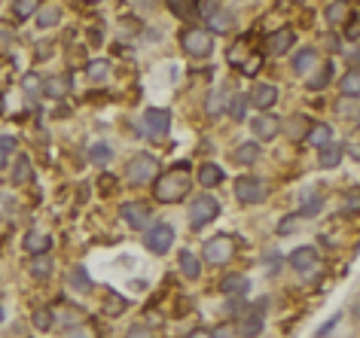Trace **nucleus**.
I'll use <instances>...</instances> for the list:
<instances>
[{"mask_svg":"<svg viewBox=\"0 0 360 338\" xmlns=\"http://www.w3.org/2000/svg\"><path fill=\"white\" fill-rule=\"evenodd\" d=\"M126 338H153V329L147 323H135V326H128Z\"/></svg>","mask_w":360,"mask_h":338,"instance_id":"nucleus-44","label":"nucleus"},{"mask_svg":"<svg viewBox=\"0 0 360 338\" xmlns=\"http://www.w3.org/2000/svg\"><path fill=\"white\" fill-rule=\"evenodd\" d=\"M357 211H360V189L351 192V195H348V202L342 204V213H357Z\"/></svg>","mask_w":360,"mask_h":338,"instance_id":"nucleus-45","label":"nucleus"},{"mask_svg":"<svg viewBox=\"0 0 360 338\" xmlns=\"http://www.w3.org/2000/svg\"><path fill=\"white\" fill-rule=\"evenodd\" d=\"M128 308V302L122 299L119 293H113V290H107V296H104V314H110V317H119L122 311Z\"/></svg>","mask_w":360,"mask_h":338,"instance_id":"nucleus-26","label":"nucleus"},{"mask_svg":"<svg viewBox=\"0 0 360 338\" xmlns=\"http://www.w3.org/2000/svg\"><path fill=\"white\" fill-rule=\"evenodd\" d=\"M171 241H174V229L165 226V222H159V226L147 229V238H144V244H147L150 253H156V256H162V253L171 250Z\"/></svg>","mask_w":360,"mask_h":338,"instance_id":"nucleus-9","label":"nucleus"},{"mask_svg":"<svg viewBox=\"0 0 360 338\" xmlns=\"http://www.w3.org/2000/svg\"><path fill=\"white\" fill-rule=\"evenodd\" d=\"M339 113H342V116H354V113H360V101H357V98H342V101H339Z\"/></svg>","mask_w":360,"mask_h":338,"instance_id":"nucleus-42","label":"nucleus"},{"mask_svg":"<svg viewBox=\"0 0 360 338\" xmlns=\"http://www.w3.org/2000/svg\"><path fill=\"white\" fill-rule=\"evenodd\" d=\"M318 64V49H300L293 55V71L296 73H309Z\"/></svg>","mask_w":360,"mask_h":338,"instance_id":"nucleus-25","label":"nucleus"},{"mask_svg":"<svg viewBox=\"0 0 360 338\" xmlns=\"http://www.w3.org/2000/svg\"><path fill=\"white\" fill-rule=\"evenodd\" d=\"M330 80H333V64H330V61H327V64L320 67V73H315V76H311V80H309V89H311V91L327 89V86H330Z\"/></svg>","mask_w":360,"mask_h":338,"instance_id":"nucleus-34","label":"nucleus"},{"mask_svg":"<svg viewBox=\"0 0 360 338\" xmlns=\"http://www.w3.org/2000/svg\"><path fill=\"white\" fill-rule=\"evenodd\" d=\"M141 125H144V132H147L150 137H165L168 128H171V113L162 110V107H150V110L144 113Z\"/></svg>","mask_w":360,"mask_h":338,"instance_id":"nucleus-8","label":"nucleus"},{"mask_svg":"<svg viewBox=\"0 0 360 338\" xmlns=\"http://www.w3.org/2000/svg\"><path fill=\"white\" fill-rule=\"evenodd\" d=\"M86 76L92 82H107V76H110V64H107V61H89Z\"/></svg>","mask_w":360,"mask_h":338,"instance_id":"nucleus-31","label":"nucleus"},{"mask_svg":"<svg viewBox=\"0 0 360 338\" xmlns=\"http://www.w3.org/2000/svg\"><path fill=\"white\" fill-rule=\"evenodd\" d=\"M198 183H202L205 189L220 186V183H223V168H220V165H214V162L202 165V168H198Z\"/></svg>","mask_w":360,"mask_h":338,"instance_id":"nucleus-21","label":"nucleus"},{"mask_svg":"<svg viewBox=\"0 0 360 338\" xmlns=\"http://www.w3.org/2000/svg\"><path fill=\"white\" fill-rule=\"evenodd\" d=\"M342 98H360V71H348L342 76Z\"/></svg>","mask_w":360,"mask_h":338,"instance_id":"nucleus-29","label":"nucleus"},{"mask_svg":"<svg viewBox=\"0 0 360 338\" xmlns=\"http://www.w3.org/2000/svg\"><path fill=\"white\" fill-rule=\"evenodd\" d=\"M339 320H342V314H336V317L330 320V323H324V326H320V329H318V338H324V335H327V332H330V329H333L336 323H339Z\"/></svg>","mask_w":360,"mask_h":338,"instance_id":"nucleus-50","label":"nucleus"},{"mask_svg":"<svg viewBox=\"0 0 360 338\" xmlns=\"http://www.w3.org/2000/svg\"><path fill=\"white\" fill-rule=\"evenodd\" d=\"M15 150V137H0V168H6V159H10V152Z\"/></svg>","mask_w":360,"mask_h":338,"instance_id":"nucleus-40","label":"nucleus"},{"mask_svg":"<svg viewBox=\"0 0 360 338\" xmlns=\"http://www.w3.org/2000/svg\"><path fill=\"white\" fill-rule=\"evenodd\" d=\"M311 132V119L309 116H293L287 122V137L293 143H305V137Z\"/></svg>","mask_w":360,"mask_h":338,"instance_id":"nucleus-20","label":"nucleus"},{"mask_svg":"<svg viewBox=\"0 0 360 338\" xmlns=\"http://www.w3.org/2000/svg\"><path fill=\"white\" fill-rule=\"evenodd\" d=\"M324 207V198L318 195V192H311L309 198H305V204H302V211H300V217H315V213Z\"/></svg>","mask_w":360,"mask_h":338,"instance_id":"nucleus-37","label":"nucleus"},{"mask_svg":"<svg viewBox=\"0 0 360 338\" xmlns=\"http://www.w3.org/2000/svg\"><path fill=\"white\" fill-rule=\"evenodd\" d=\"M205 110H208L211 119H217L220 113H226V95H220V91H211L208 101H205Z\"/></svg>","mask_w":360,"mask_h":338,"instance_id":"nucleus-33","label":"nucleus"},{"mask_svg":"<svg viewBox=\"0 0 360 338\" xmlns=\"http://www.w3.org/2000/svg\"><path fill=\"white\" fill-rule=\"evenodd\" d=\"M235 198L241 204H259L269 198V183L263 177H239L235 180Z\"/></svg>","mask_w":360,"mask_h":338,"instance_id":"nucleus-3","label":"nucleus"},{"mask_svg":"<svg viewBox=\"0 0 360 338\" xmlns=\"http://www.w3.org/2000/svg\"><path fill=\"white\" fill-rule=\"evenodd\" d=\"M198 12L208 15V34H229L235 28V19L220 3H198Z\"/></svg>","mask_w":360,"mask_h":338,"instance_id":"nucleus-7","label":"nucleus"},{"mask_svg":"<svg viewBox=\"0 0 360 338\" xmlns=\"http://www.w3.org/2000/svg\"><path fill=\"white\" fill-rule=\"evenodd\" d=\"M248 95H232V104H229L226 107V110H229V116H232V119H244V113H248Z\"/></svg>","mask_w":360,"mask_h":338,"instance_id":"nucleus-35","label":"nucleus"},{"mask_svg":"<svg viewBox=\"0 0 360 338\" xmlns=\"http://www.w3.org/2000/svg\"><path fill=\"white\" fill-rule=\"evenodd\" d=\"M37 86H40V80H37L34 73H28V76H25V89L31 91V95H34V91H37Z\"/></svg>","mask_w":360,"mask_h":338,"instance_id":"nucleus-51","label":"nucleus"},{"mask_svg":"<svg viewBox=\"0 0 360 338\" xmlns=\"http://www.w3.org/2000/svg\"><path fill=\"white\" fill-rule=\"evenodd\" d=\"M10 213V195H0V220Z\"/></svg>","mask_w":360,"mask_h":338,"instance_id":"nucleus-52","label":"nucleus"},{"mask_svg":"<svg viewBox=\"0 0 360 338\" xmlns=\"http://www.w3.org/2000/svg\"><path fill=\"white\" fill-rule=\"evenodd\" d=\"M180 272H183V278L196 281V278H198V274H202V259H198V256H196V253L183 250V253H180Z\"/></svg>","mask_w":360,"mask_h":338,"instance_id":"nucleus-23","label":"nucleus"},{"mask_svg":"<svg viewBox=\"0 0 360 338\" xmlns=\"http://www.w3.org/2000/svg\"><path fill=\"white\" fill-rule=\"evenodd\" d=\"M171 12L180 15V19H189V15L198 12V3H171Z\"/></svg>","mask_w":360,"mask_h":338,"instance_id":"nucleus-43","label":"nucleus"},{"mask_svg":"<svg viewBox=\"0 0 360 338\" xmlns=\"http://www.w3.org/2000/svg\"><path fill=\"white\" fill-rule=\"evenodd\" d=\"M263 308H266V299L263 302H257L254 308L241 317V323H239V335L241 338H257L259 332H263Z\"/></svg>","mask_w":360,"mask_h":338,"instance_id":"nucleus-12","label":"nucleus"},{"mask_svg":"<svg viewBox=\"0 0 360 338\" xmlns=\"http://www.w3.org/2000/svg\"><path fill=\"white\" fill-rule=\"evenodd\" d=\"M189 189H193V174H189V165H174L171 171L159 174L156 180H153V195H156V202H162V204L183 202V198L189 195Z\"/></svg>","mask_w":360,"mask_h":338,"instance_id":"nucleus-1","label":"nucleus"},{"mask_svg":"<svg viewBox=\"0 0 360 338\" xmlns=\"http://www.w3.org/2000/svg\"><path fill=\"white\" fill-rule=\"evenodd\" d=\"M110 156H113V152H110V147H104V143H95V147L89 150V159L95 165H107V162H110Z\"/></svg>","mask_w":360,"mask_h":338,"instance_id":"nucleus-39","label":"nucleus"},{"mask_svg":"<svg viewBox=\"0 0 360 338\" xmlns=\"http://www.w3.org/2000/svg\"><path fill=\"white\" fill-rule=\"evenodd\" d=\"M180 46H183V52L193 58H208L214 52V40L205 28H187L180 34Z\"/></svg>","mask_w":360,"mask_h":338,"instance_id":"nucleus-4","label":"nucleus"},{"mask_svg":"<svg viewBox=\"0 0 360 338\" xmlns=\"http://www.w3.org/2000/svg\"><path fill=\"white\" fill-rule=\"evenodd\" d=\"M0 110H3V104H0Z\"/></svg>","mask_w":360,"mask_h":338,"instance_id":"nucleus-56","label":"nucleus"},{"mask_svg":"<svg viewBox=\"0 0 360 338\" xmlns=\"http://www.w3.org/2000/svg\"><path fill=\"white\" fill-rule=\"evenodd\" d=\"M250 128H254V134L259 141H272V137H278V132H281V119L275 116V113H259V116L250 122Z\"/></svg>","mask_w":360,"mask_h":338,"instance_id":"nucleus-14","label":"nucleus"},{"mask_svg":"<svg viewBox=\"0 0 360 338\" xmlns=\"http://www.w3.org/2000/svg\"><path fill=\"white\" fill-rule=\"evenodd\" d=\"M248 104H254L257 110L269 113L275 104H278V86H272V82H259V86L250 89L248 95Z\"/></svg>","mask_w":360,"mask_h":338,"instance_id":"nucleus-11","label":"nucleus"},{"mask_svg":"<svg viewBox=\"0 0 360 338\" xmlns=\"http://www.w3.org/2000/svg\"><path fill=\"white\" fill-rule=\"evenodd\" d=\"M296 43V34L290 28H281L275 30V34H269V40H266V49H269V55H287L290 46Z\"/></svg>","mask_w":360,"mask_h":338,"instance_id":"nucleus-16","label":"nucleus"},{"mask_svg":"<svg viewBox=\"0 0 360 338\" xmlns=\"http://www.w3.org/2000/svg\"><path fill=\"white\" fill-rule=\"evenodd\" d=\"M28 272L34 274V278H49L52 274V256H34L31 259V265H28Z\"/></svg>","mask_w":360,"mask_h":338,"instance_id":"nucleus-30","label":"nucleus"},{"mask_svg":"<svg viewBox=\"0 0 360 338\" xmlns=\"http://www.w3.org/2000/svg\"><path fill=\"white\" fill-rule=\"evenodd\" d=\"M12 12L19 15V19H28V15L40 12V3H34V0H19V3H12Z\"/></svg>","mask_w":360,"mask_h":338,"instance_id":"nucleus-38","label":"nucleus"},{"mask_svg":"<svg viewBox=\"0 0 360 338\" xmlns=\"http://www.w3.org/2000/svg\"><path fill=\"white\" fill-rule=\"evenodd\" d=\"M65 320H67V323H80V320H83V311H80V308H67V311H65Z\"/></svg>","mask_w":360,"mask_h":338,"instance_id":"nucleus-49","label":"nucleus"},{"mask_svg":"<svg viewBox=\"0 0 360 338\" xmlns=\"http://www.w3.org/2000/svg\"><path fill=\"white\" fill-rule=\"evenodd\" d=\"M0 323H3V308H0Z\"/></svg>","mask_w":360,"mask_h":338,"instance_id":"nucleus-55","label":"nucleus"},{"mask_svg":"<svg viewBox=\"0 0 360 338\" xmlns=\"http://www.w3.org/2000/svg\"><path fill=\"white\" fill-rule=\"evenodd\" d=\"M49 250H52V235L46 232L25 235V253H31V256H49Z\"/></svg>","mask_w":360,"mask_h":338,"instance_id":"nucleus-17","label":"nucleus"},{"mask_svg":"<svg viewBox=\"0 0 360 338\" xmlns=\"http://www.w3.org/2000/svg\"><path fill=\"white\" fill-rule=\"evenodd\" d=\"M345 37H348V40H360V19H351L348 21V25H345Z\"/></svg>","mask_w":360,"mask_h":338,"instance_id":"nucleus-46","label":"nucleus"},{"mask_svg":"<svg viewBox=\"0 0 360 338\" xmlns=\"http://www.w3.org/2000/svg\"><path fill=\"white\" fill-rule=\"evenodd\" d=\"M342 19H345V3H330L327 6V21H330V25H339Z\"/></svg>","mask_w":360,"mask_h":338,"instance_id":"nucleus-41","label":"nucleus"},{"mask_svg":"<svg viewBox=\"0 0 360 338\" xmlns=\"http://www.w3.org/2000/svg\"><path fill=\"white\" fill-rule=\"evenodd\" d=\"M259 64H263V58H259V55H254V58H250V61H248V64H244V67H241V73L254 76V73L259 71Z\"/></svg>","mask_w":360,"mask_h":338,"instance_id":"nucleus-48","label":"nucleus"},{"mask_svg":"<svg viewBox=\"0 0 360 338\" xmlns=\"http://www.w3.org/2000/svg\"><path fill=\"white\" fill-rule=\"evenodd\" d=\"M235 256V241L229 235H217L205 241V263L208 265H226Z\"/></svg>","mask_w":360,"mask_h":338,"instance_id":"nucleus-6","label":"nucleus"},{"mask_svg":"<svg viewBox=\"0 0 360 338\" xmlns=\"http://www.w3.org/2000/svg\"><path fill=\"white\" fill-rule=\"evenodd\" d=\"M217 217H220V202L211 195H198L193 202V207H189V226H193L196 232L205 226H211Z\"/></svg>","mask_w":360,"mask_h":338,"instance_id":"nucleus-5","label":"nucleus"},{"mask_svg":"<svg viewBox=\"0 0 360 338\" xmlns=\"http://www.w3.org/2000/svg\"><path fill=\"white\" fill-rule=\"evenodd\" d=\"M187 338H214V335L208 332V329H193V332H189Z\"/></svg>","mask_w":360,"mask_h":338,"instance_id":"nucleus-54","label":"nucleus"},{"mask_svg":"<svg viewBox=\"0 0 360 338\" xmlns=\"http://www.w3.org/2000/svg\"><path fill=\"white\" fill-rule=\"evenodd\" d=\"M31 177H34L31 159L19 156V159H15V165H12V183H15V186H25V183H31Z\"/></svg>","mask_w":360,"mask_h":338,"instance_id":"nucleus-24","label":"nucleus"},{"mask_svg":"<svg viewBox=\"0 0 360 338\" xmlns=\"http://www.w3.org/2000/svg\"><path fill=\"white\" fill-rule=\"evenodd\" d=\"M290 265H293V272L309 274V272H315V268L320 265V256H318L315 247H296L293 253H290Z\"/></svg>","mask_w":360,"mask_h":338,"instance_id":"nucleus-13","label":"nucleus"},{"mask_svg":"<svg viewBox=\"0 0 360 338\" xmlns=\"http://www.w3.org/2000/svg\"><path fill=\"white\" fill-rule=\"evenodd\" d=\"M71 89H74V76L71 73H55V76H49V80L43 82V95L55 98V101L71 95Z\"/></svg>","mask_w":360,"mask_h":338,"instance_id":"nucleus-15","label":"nucleus"},{"mask_svg":"<svg viewBox=\"0 0 360 338\" xmlns=\"http://www.w3.org/2000/svg\"><path fill=\"white\" fill-rule=\"evenodd\" d=\"M52 323H55V311H52V308H37L34 311V326L37 329H43V332H46Z\"/></svg>","mask_w":360,"mask_h":338,"instance_id":"nucleus-36","label":"nucleus"},{"mask_svg":"<svg viewBox=\"0 0 360 338\" xmlns=\"http://www.w3.org/2000/svg\"><path fill=\"white\" fill-rule=\"evenodd\" d=\"M342 156H345V147L333 141L330 147H324V150L318 152V165H320V168H336V165L342 162Z\"/></svg>","mask_w":360,"mask_h":338,"instance_id":"nucleus-22","label":"nucleus"},{"mask_svg":"<svg viewBox=\"0 0 360 338\" xmlns=\"http://www.w3.org/2000/svg\"><path fill=\"white\" fill-rule=\"evenodd\" d=\"M65 338H95V332H92L89 326H76V329H71Z\"/></svg>","mask_w":360,"mask_h":338,"instance_id":"nucleus-47","label":"nucleus"},{"mask_svg":"<svg viewBox=\"0 0 360 338\" xmlns=\"http://www.w3.org/2000/svg\"><path fill=\"white\" fill-rule=\"evenodd\" d=\"M250 290V281L244 274H226L220 278V293L223 296H244Z\"/></svg>","mask_w":360,"mask_h":338,"instance_id":"nucleus-18","label":"nucleus"},{"mask_svg":"<svg viewBox=\"0 0 360 338\" xmlns=\"http://www.w3.org/2000/svg\"><path fill=\"white\" fill-rule=\"evenodd\" d=\"M58 19H61V10L55 3H52V6H40V12H37V25H40V28L58 25Z\"/></svg>","mask_w":360,"mask_h":338,"instance_id":"nucleus-32","label":"nucleus"},{"mask_svg":"<svg viewBox=\"0 0 360 338\" xmlns=\"http://www.w3.org/2000/svg\"><path fill=\"white\" fill-rule=\"evenodd\" d=\"M156 177H159V162H156V156H147V152L135 156L126 168V180L135 183V186H147Z\"/></svg>","mask_w":360,"mask_h":338,"instance_id":"nucleus-2","label":"nucleus"},{"mask_svg":"<svg viewBox=\"0 0 360 338\" xmlns=\"http://www.w3.org/2000/svg\"><path fill=\"white\" fill-rule=\"evenodd\" d=\"M119 217L132 229H147V222L153 220V207L147 202H126L119 211Z\"/></svg>","mask_w":360,"mask_h":338,"instance_id":"nucleus-10","label":"nucleus"},{"mask_svg":"<svg viewBox=\"0 0 360 338\" xmlns=\"http://www.w3.org/2000/svg\"><path fill=\"white\" fill-rule=\"evenodd\" d=\"M305 143H311V147L320 152L324 147H330V143H333V128L324 125V122H320V125H311V132H309V137H305Z\"/></svg>","mask_w":360,"mask_h":338,"instance_id":"nucleus-19","label":"nucleus"},{"mask_svg":"<svg viewBox=\"0 0 360 338\" xmlns=\"http://www.w3.org/2000/svg\"><path fill=\"white\" fill-rule=\"evenodd\" d=\"M67 281H71V287L76 290V293H89L92 290V278H89V272L83 265H74V272H71V278Z\"/></svg>","mask_w":360,"mask_h":338,"instance_id":"nucleus-27","label":"nucleus"},{"mask_svg":"<svg viewBox=\"0 0 360 338\" xmlns=\"http://www.w3.org/2000/svg\"><path fill=\"white\" fill-rule=\"evenodd\" d=\"M113 183H117V180H113V177H101V183H98V189H101V192H107V189H113Z\"/></svg>","mask_w":360,"mask_h":338,"instance_id":"nucleus-53","label":"nucleus"},{"mask_svg":"<svg viewBox=\"0 0 360 338\" xmlns=\"http://www.w3.org/2000/svg\"><path fill=\"white\" fill-rule=\"evenodd\" d=\"M232 159L239 165H254L259 159V147H257V143H241V147L232 152Z\"/></svg>","mask_w":360,"mask_h":338,"instance_id":"nucleus-28","label":"nucleus"}]
</instances>
